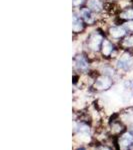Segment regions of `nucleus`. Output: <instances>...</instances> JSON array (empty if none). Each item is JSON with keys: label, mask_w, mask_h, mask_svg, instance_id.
<instances>
[{"label": "nucleus", "mask_w": 133, "mask_h": 150, "mask_svg": "<svg viewBox=\"0 0 133 150\" xmlns=\"http://www.w3.org/2000/svg\"><path fill=\"white\" fill-rule=\"evenodd\" d=\"M105 37V33L103 31L99 30V29H96V30L89 33L85 42H84V48L87 51L85 52L86 54L90 56V54L100 53L101 45H102V42Z\"/></svg>", "instance_id": "nucleus-1"}, {"label": "nucleus", "mask_w": 133, "mask_h": 150, "mask_svg": "<svg viewBox=\"0 0 133 150\" xmlns=\"http://www.w3.org/2000/svg\"><path fill=\"white\" fill-rule=\"evenodd\" d=\"M119 50L120 48L116 46L112 40H110L108 37H105L100 48V55L103 59H115L117 56H119L118 55Z\"/></svg>", "instance_id": "nucleus-2"}, {"label": "nucleus", "mask_w": 133, "mask_h": 150, "mask_svg": "<svg viewBox=\"0 0 133 150\" xmlns=\"http://www.w3.org/2000/svg\"><path fill=\"white\" fill-rule=\"evenodd\" d=\"M73 61H74V69H75V71H78L83 74L90 73L91 61H90V58H89V56L85 52L77 53L73 58Z\"/></svg>", "instance_id": "nucleus-3"}, {"label": "nucleus", "mask_w": 133, "mask_h": 150, "mask_svg": "<svg viewBox=\"0 0 133 150\" xmlns=\"http://www.w3.org/2000/svg\"><path fill=\"white\" fill-rule=\"evenodd\" d=\"M115 68L118 71H122L123 73L131 71L133 69V56L132 52L122 51V54L116 58Z\"/></svg>", "instance_id": "nucleus-4"}, {"label": "nucleus", "mask_w": 133, "mask_h": 150, "mask_svg": "<svg viewBox=\"0 0 133 150\" xmlns=\"http://www.w3.org/2000/svg\"><path fill=\"white\" fill-rule=\"evenodd\" d=\"M113 85V78L109 76H106L103 74L97 73L96 76H94L93 83L91 85V88H93L95 91H106L110 89Z\"/></svg>", "instance_id": "nucleus-5"}, {"label": "nucleus", "mask_w": 133, "mask_h": 150, "mask_svg": "<svg viewBox=\"0 0 133 150\" xmlns=\"http://www.w3.org/2000/svg\"><path fill=\"white\" fill-rule=\"evenodd\" d=\"M126 126L124 125L121 120L118 118V113L114 115V117H111V120L108 125V135L111 137H117L121 135L122 133L126 131Z\"/></svg>", "instance_id": "nucleus-6"}, {"label": "nucleus", "mask_w": 133, "mask_h": 150, "mask_svg": "<svg viewBox=\"0 0 133 150\" xmlns=\"http://www.w3.org/2000/svg\"><path fill=\"white\" fill-rule=\"evenodd\" d=\"M127 30L124 28L122 24L118 25H110L106 30V35L113 42H119L120 40L127 34Z\"/></svg>", "instance_id": "nucleus-7"}, {"label": "nucleus", "mask_w": 133, "mask_h": 150, "mask_svg": "<svg viewBox=\"0 0 133 150\" xmlns=\"http://www.w3.org/2000/svg\"><path fill=\"white\" fill-rule=\"evenodd\" d=\"M115 144L117 150H129L133 145V133L131 131L122 133L115 138Z\"/></svg>", "instance_id": "nucleus-8"}, {"label": "nucleus", "mask_w": 133, "mask_h": 150, "mask_svg": "<svg viewBox=\"0 0 133 150\" xmlns=\"http://www.w3.org/2000/svg\"><path fill=\"white\" fill-rule=\"evenodd\" d=\"M75 10H77L79 16L83 19V21L85 22L87 26H92L97 22V18H96L97 14L94 13L93 11H91L90 9H88L86 6H83L79 9H75Z\"/></svg>", "instance_id": "nucleus-9"}, {"label": "nucleus", "mask_w": 133, "mask_h": 150, "mask_svg": "<svg viewBox=\"0 0 133 150\" xmlns=\"http://www.w3.org/2000/svg\"><path fill=\"white\" fill-rule=\"evenodd\" d=\"M86 24L83 21L80 16H79L77 10H74L73 12V20H72V32L74 35L81 34L85 31L86 29Z\"/></svg>", "instance_id": "nucleus-10"}, {"label": "nucleus", "mask_w": 133, "mask_h": 150, "mask_svg": "<svg viewBox=\"0 0 133 150\" xmlns=\"http://www.w3.org/2000/svg\"><path fill=\"white\" fill-rule=\"evenodd\" d=\"M85 6L96 14H101L105 10V2L103 0H86Z\"/></svg>", "instance_id": "nucleus-11"}, {"label": "nucleus", "mask_w": 133, "mask_h": 150, "mask_svg": "<svg viewBox=\"0 0 133 150\" xmlns=\"http://www.w3.org/2000/svg\"><path fill=\"white\" fill-rule=\"evenodd\" d=\"M118 47L122 51H133V33H127L121 40L118 42Z\"/></svg>", "instance_id": "nucleus-12"}, {"label": "nucleus", "mask_w": 133, "mask_h": 150, "mask_svg": "<svg viewBox=\"0 0 133 150\" xmlns=\"http://www.w3.org/2000/svg\"><path fill=\"white\" fill-rule=\"evenodd\" d=\"M97 72L99 74L106 75V76H109L113 79H114V77L117 75L116 69L109 63H101L99 65V68L97 69Z\"/></svg>", "instance_id": "nucleus-13"}, {"label": "nucleus", "mask_w": 133, "mask_h": 150, "mask_svg": "<svg viewBox=\"0 0 133 150\" xmlns=\"http://www.w3.org/2000/svg\"><path fill=\"white\" fill-rule=\"evenodd\" d=\"M117 19L121 22H125V21L133 20V6L125 8L123 10H120L117 13Z\"/></svg>", "instance_id": "nucleus-14"}, {"label": "nucleus", "mask_w": 133, "mask_h": 150, "mask_svg": "<svg viewBox=\"0 0 133 150\" xmlns=\"http://www.w3.org/2000/svg\"><path fill=\"white\" fill-rule=\"evenodd\" d=\"M86 0H72V6L74 9H79L81 7L85 6Z\"/></svg>", "instance_id": "nucleus-15"}, {"label": "nucleus", "mask_w": 133, "mask_h": 150, "mask_svg": "<svg viewBox=\"0 0 133 150\" xmlns=\"http://www.w3.org/2000/svg\"><path fill=\"white\" fill-rule=\"evenodd\" d=\"M122 25L124 26V28L126 29L128 33H133V20L122 22Z\"/></svg>", "instance_id": "nucleus-16"}, {"label": "nucleus", "mask_w": 133, "mask_h": 150, "mask_svg": "<svg viewBox=\"0 0 133 150\" xmlns=\"http://www.w3.org/2000/svg\"><path fill=\"white\" fill-rule=\"evenodd\" d=\"M95 150H113L107 144H99L95 147Z\"/></svg>", "instance_id": "nucleus-17"}, {"label": "nucleus", "mask_w": 133, "mask_h": 150, "mask_svg": "<svg viewBox=\"0 0 133 150\" xmlns=\"http://www.w3.org/2000/svg\"><path fill=\"white\" fill-rule=\"evenodd\" d=\"M76 150H88V149H87L85 146H79Z\"/></svg>", "instance_id": "nucleus-18"}, {"label": "nucleus", "mask_w": 133, "mask_h": 150, "mask_svg": "<svg viewBox=\"0 0 133 150\" xmlns=\"http://www.w3.org/2000/svg\"><path fill=\"white\" fill-rule=\"evenodd\" d=\"M119 0H107V2H111V3H116V2H118Z\"/></svg>", "instance_id": "nucleus-19"}, {"label": "nucleus", "mask_w": 133, "mask_h": 150, "mask_svg": "<svg viewBox=\"0 0 133 150\" xmlns=\"http://www.w3.org/2000/svg\"><path fill=\"white\" fill-rule=\"evenodd\" d=\"M129 150H133V145H132V146H131V148H130Z\"/></svg>", "instance_id": "nucleus-20"}]
</instances>
